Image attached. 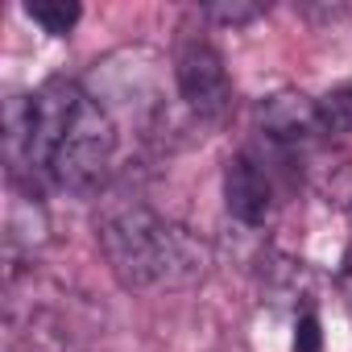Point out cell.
<instances>
[{
	"mask_svg": "<svg viewBox=\"0 0 352 352\" xmlns=\"http://www.w3.org/2000/svg\"><path fill=\"white\" fill-rule=\"evenodd\" d=\"M265 9L261 5H249V0H216V5H204V17L208 21H216V25H249V21H257Z\"/></svg>",
	"mask_w": 352,
	"mask_h": 352,
	"instance_id": "cell-11",
	"label": "cell"
},
{
	"mask_svg": "<svg viewBox=\"0 0 352 352\" xmlns=\"http://www.w3.org/2000/svg\"><path fill=\"white\" fill-rule=\"evenodd\" d=\"M224 208L245 228H261L274 212V191H270L265 170L245 153L228 157V166H224Z\"/></svg>",
	"mask_w": 352,
	"mask_h": 352,
	"instance_id": "cell-4",
	"label": "cell"
},
{
	"mask_svg": "<svg viewBox=\"0 0 352 352\" xmlns=\"http://www.w3.org/2000/svg\"><path fill=\"white\" fill-rule=\"evenodd\" d=\"M323 348V327L315 319V311H302L294 323V352H319Z\"/></svg>",
	"mask_w": 352,
	"mask_h": 352,
	"instance_id": "cell-12",
	"label": "cell"
},
{
	"mask_svg": "<svg viewBox=\"0 0 352 352\" xmlns=\"http://www.w3.org/2000/svg\"><path fill=\"white\" fill-rule=\"evenodd\" d=\"M319 108V129L331 137H352V87H336L323 100H315Z\"/></svg>",
	"mask_w": 352,
	"mask_h": 352,
	"instance_id": "cell-10",
	"label": "cell"
},
{
	"mask_svg": "<svg viewBox=\"0 0 352 352\" xmlns=\"http://www.w3.org/2000/svg\"><path fill=\"white\" fill-rule=\"evenodd\" d=\"M208 265H212L208 245L191 228L166 220V232H162V286H170V290L195 286V282L208 278Z\"/></svg>",
	"mask_w": 352,
	"mask_h": 352,
	"instance_id": "cell-5",
	"label": "cell"
},
{
	"mask_svg": "<svg viewBox=\"0 0 352 352\" xmlns=\"http://www.w3.org/2000/svg\"><path fill=\"white\" fill-rule=\"evenodd\" d=\"M162 232H166V220L149 212L141 199L108 204L104 216L96 220L100 249L124 290L162 286Z\"/></svg>",
	"mask_w": 352,
	"mask_h": 352,
	"instance_id": "cell-1",
	"label": "cell"
},
{
	"mask_svg": "<svg viewBox=\"0 0 352 352\" xmlns=\"http://www.w3.org/2000/svg\"><path fill=\"white\" fill-rule=\"evenodd\" d=\"M179 75V91L187 100V108L204 120H224L232 108V83L224 71V58L208 46V42H187L174 63Z\"/></svg>",
	"mask_w": 352,
	"mask_h": 352,
	"instance_id": "cell-3",
	"label": "cell"
},
{
	"mask_svg": "<svg viewBox=\"0 0 352 352\" xmlns=\"http://www.w3.org/2000/svg\"><path fill=\"white\" fill-rule=\"evenodd\" d=\"M112 153H116V124L91 96H83L46 170L58 187H67L75 195H91L104 183Z\"/></svg>",
	"mask_w": 352,
	"mask_h": 352,
	"instance_id": "cell-2",
	"label": "cell"
},
{
	"mask_svg": "<svg viewBox=\"0 0 352 352\" xmlns=\"http://www.w3.org/2000/svg\"><path fill=\"white\" fill-rule=\"evenodd\" d=\"M261 282H265V290L278 298V302H286V298H307L311 294V274H307V265L302 261H270L265 270H261Z\"/></svg>",
	"mask_w": 352,
	"mask_h": 352,
	"instance_id": "cell-8",
	"label": "cell"
},
{
	"mask_svg": "<svg viewBox=\"0 0 352 352\" xmlns=\"http://www.w3.org/2000/svg\"><path fill=\"white\" fill-rule=\"evenodd\" d=\"M46 241H50L46 208L38 204V195H34V191L13 187L9 216H5V249H9V261H17L21 253H38Z\"/></svg>",
	"mask_w": 352,
	"mask_h": 352,
	"instance_id": "cell-7",
	"label": "cell"
},
{
	"mask_svg": "<svg viewBox=\"0 0 352 352\" xmlns=\"http://www.w3.org/2000/svg\"><path fill=\"white\" fill-rule=\"evenodd\" d=\"M79 5L75 0H30L25 5V17L30 21H38L46 34H54V38H67L71 30H75V21H79Z\"/></svg>",
	"mask_w": 352,
	"mask_h": 352,
	"instance_id": "cell-9",
	"label": "cell"
},
{
	"mask_svg": "<svg viewBox=\"0 0 352 352\" xmlns=\"http://www.w3.org/2000/svg\"><path fill=\"white\" fill-rule=\"evenodd\" d=\"M261 129L278 141V145H307L319 129V108L315 100H307L302 91H278L261 104Z\"/></svg>",
	"mask_w": 352,
	"mask_h": 352,
	"instance_id": "cell-6",
	"label": "cell"
},
{
	"mask_svg": "<svg viewBox=\"0 0 352 352\" xmlns=\"http://www.w3.org/2000/svg\"><path fill=\"white\" fill-rule=\"evenodd\" d=\"M336 286H340V294L352 302V245L344 249V261H340V270H336Z\"/></svg>",
	"mask_w": 352,
	"mask_h": 352,
	"instance_id": "cell-13",
	"label": "cell"
}]
</instances>
